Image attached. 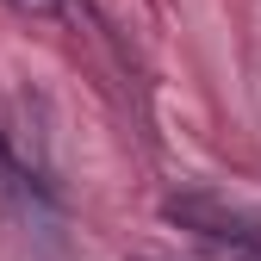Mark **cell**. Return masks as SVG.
<instances>
[{
	"instance_id": "1",
	"label": "cell",
	"mask_w": 261,
	"mask_h": 261,
	"mask_svg": "<svg viewBox=\"0 0 261 261\" xmlns=\"http://www.w3.org/2000/svg\"><path fill=\"white\" fill-rule=\"evenodd\" d=\"M168 212H174L218 261H261V224L224 212V205H205V199H180V205H168Z\"/></svg>"
},
{
	"instance_id": "2",
	"label": "cell",
	"mask_w": 261,
	"mask_h": 261,
	"mask_svg": "<svg viewBox=\"0 0 261 261\" xmlns=\"http://www.w3.org/2000/svg\"><path fill=\"white\" fill-rule=\"evenodd\" d=\"M13 13H31V19H50V13H62L69 0H7Z\"/></svg>"
}]
</instances>
